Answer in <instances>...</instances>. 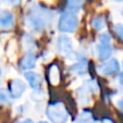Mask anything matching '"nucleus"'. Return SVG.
<instances>
[{"label":"nucleus","mask_w":123,"mask_h":123,"mask_svg":"<svg viewBox=\"0 0 123 123\" xmlns=\"http://www.w3.org/2000/svg\"><path fill=\"white\" fill-rule=\"evenodd\" d=\"M51 18L52 15L49 10L39 6H35L26 15V24L28 27L34 28L35 31H40L46 28L50 24Z\"/></svg>","instance_id":"1"},{"label":"nucleus","mask_w":123,"mask_h":123,"mask_svg":"<svg viewBox=\"0 0 123 123\" xmlns=\"http://www.w3.org/2000/svg\"><path fill=\"white\" fill-rule=\"evenodd\" d=\"M47 117L54 123H65L69 118V113L62 102H54L50 104L47 108Z\"/></svg>","instance_id":"2"},{"label":"nucleus","mask_w":123,"mask_h":123,"mask_svg":"<svg viewBox=\"0 0 123 123\" xmlns=\"http://www.w3.org/2000/svg\"><path fill=\"white\" fill-rule=\"evenodd\" d=\"M79 20L73 12H63L59 20V30L63 33H73L77 28Z\"/></svg>","instance_id":"3"},{"label":"nucleus","mask_w":123,"mask_h":123,"mask_svg":"<svg viewBox=\"0 0 123 123\" xmlns=\"http://www.w3.org/2000/svg\"><path fill=\"white\" fill-rule=\"evenodd\" d=\"M119 70H120V65H119L118 60H116V59H111L108 62L102 63L99 67H97V72L102 76L112 75L118 72Z\"/></svg>","instance_id":"4"},{"label":"nucleus","mask_w":123,"mask_h":123,"mask_svg":"<svg viewBox=\"0 0 123 123\" xmlns=\"http://www.w3.org/2000/svg\"><path fill=\"white\" fill-rule=\"evenodd\" d=\"M25 89L26 85L21 80H12L9 83V96L11 98H19Z\"/></svg>","instance_id":"5"},{"label":"nucleus","mask_w":123,"mask_h":123,"mask_svg":"<svg viewBox=\"0 0 123 123\" xmlns=\"http://www.w3.org/2000/svg\"><path fill=\"white\" fill-rule=\"evenodd\" d=\"M14 25L13 14L9 11H0V30H10Z\"/></svg>","instance_id":"6"},{"label":"nucleus","mask_w":123,"mask_h":123,"mask_svg":"<svg viewBox=\"0 0 123 123\" xmlns=\"http://www.w3.org/2000/svg\"><path fill=\"white\" fill-rule=\"evenodd\" d=\"M97 54L98 59L101 61L108 59L112 54V47L110 43H100L97 45Z\"/></svg>","instance_id":"7"},{"label":"nucleus","mask_w":123,"mask_h":123,"mask_svg":"<svg viewBox=\"0 0 123 123\" xmlns=\"http://www.w3.org/2000/svg\"><path fill=\"white\" fill-rule=\"evenodd\" d=\"M58 48L59 51L63 55H70L72 52V40L68 36H60L58 38Z\"/></svg>","instance_id":"8"},{"label":"nucleus","mask_w":123,"mask_h":123,"mask_svg":"<svg viewBox=\"0 0 123 123\" xmlns=\"http://www.w3.org/2000/svg\"><path fill=\"white\" fill-rule=\"evenodd\" d=\"M48 79L51 85H58L61 81V75H60V69H59L57 63H52L48 69Z\"/></svg>","instance_id":"9"},{"label":"nucleus","mask_w":123,"mask_h":123,"mask_svg":"<svg viewBox=\"0 0 123 123\" xmlns=\"http://www.w3.org/2000/svg\"><path fill=\"white\" fill-rule=\"evenodd\" d=\"M36 65V57L33 52L26 54L20 61V68L22 70H31Z\"/></svg>","instance_id":"10"},{"label":"nucleus","mask_w":123,"mask_h":123,"mask_svg":"<svg viewBox=\"0 0 123 123\" xmlns=\"http://www.w3.org/2000/svg\"><path fill=\"white\" fill-rule=\"evenodd\" d=\"M25 79L27 80L28 84L32 88L34 89H38L39 88L40 84H42V77L39 74L35 72H26L25 73Z\"/></svg>","instance_id":"11"},{"label":"nucleus","mask_w":123,"mask_h":123,"mask_svg":"<svg viewBox=\"0 0 123 123\" xmlns=\"http://www.w3.org/2000/svg\"><path fill=\"white\" fill-rule=\"evenodd\" d=\"M86 70H87V63H86L85 60H81L80 62L75 63L74 65H72V67L70 68V71L73 73H75V74H84V73L86 72Z\"/></svg>","instance_id":"12"},{"label":"nucleus","mask_w":123,"mask_h":123,"mask_svg":"<svg viewBox=\"0 0 123 123\" xmlns=\"http://www.w3.org/2000/svg\"><path fill=\"white\" fill-rule=\"evenodd\" d=\"M76 123H96L91 111H83L77 117Z\"/></svg>","instance_id":"13"},{"label":"nucleus","mask_w":123,"mask_h":123,"mask_svg":"<svg viewBox=\"0 0 123 123\" xmlns=\"http://www.w3.org/2000/svg\"><path fill=\"white\" fill-rule=\"evenodd\" d=\"M105 18L102 15H97L95 16L93 19V22H92V24H93L94 28H95L96 31H100L102 30V28L105 27Z\"/></svg>","instance_id":"14"},{"label":"nucleus","mask_w":123,"mask_h":123,"mask_svg":"<svg viewBox=\"0 0 123 123\" xmlns=\"http://www.w3.org/2000/svg\"><path fill=\"white\" fill-rule=\"evenodd\" d=\"M113 31H114V33L118 35V37L123 40V26L120 25V24H116V25L113 26Z\"/></svg>","instance_id":"15"},{"label":"nucleus","mask_w":123,"mask_h":123,"mask_svg":"<svg viewBox=\"0 0 123 123\" xmlns=\"http://www.w3.org/2000/svg\"><path fill=\"white\" fill-rule=\"evenodd\" d=\"M9 97H10L9 94H8L5 89H1V91H0V102H1V104H6V102H8Z\"/></svg>","instance_id":"16"},{"label":"nucleus","mask_w":123,"mask_h":123,"mask_svg":"<svg viewBox=\"0 0 123 123\" xmlns=\"http://www.w3.org/2000/svg\"><path fill=\"white\" fill-rule=\"evenodd\" d=\"M84 0H68V3H69L70 7H79Z\"/></svg>","instance_id":"17"},{"label":"nucleus","mask_w":123,"mask_h":123,"mask_svg":"<svg viewBox=\"0 0 123 123\" xmlns=\"http://www.w3.org/2000/svg\"><path fill=\"white\" fill-rule=\"evenodd\" d=\"M6 3H8V5L10 6H18L21 3L22 0H3Z\"/></svg>","instance_id":"18"},{"label":"nucleus","mask_w":123,"mask_h":123,"mask_svg":"<svg viewBox=\"0 0 123 123\" xmlns=\"http://www.w3.org/2000/svg\"><path fill=\"white\" fill-rule=\"evenodd\" d=\"M118 106H119V108L121 109V111H123V98H121V99L119 100Z\"/></svg>","instance_id":"19"},{"label":"nucleus","mask_w":123,"mask_h":123,"mask_svg":"<svg viewBox=\"0 0 123 123\" xmlns=\"http://www.w3.org/2000/svg\"><path fill=\"white\" fill-rule=\"evenodd\" d=\"M15 123H33V121L31 119H27V120H24V121H16Z\"/></svg>","instance_id":"20"},{"label":"nucleus","mask_w":123,"mask_h":123,"mask_svg":"<svg viewBox=\"0 0 123 123\" xmlns=\"http://www.w3.org/2000/svg\"><path fill=\"white\" fill-rule=\"evenodd\" d=\"M104 123H114L112 120H110L109 118H106V119H104Z\"/></svg>","instance_id":"21"},{"label":"nucleus","mask_w":123,"mask_h":123,"mask_svg":"<svg viewBox=\"0 0 123 123\" xmlns=\"http://www.w3.org/2000/svg\"><path fill=\"white\" fill-rule=\"evenodd\" d=\"M120 83H121V85H123V73L120 75Z\"/></svg>","instance_id":"22"},{"label":"nucleus","mask_w":123,"mask_h":123,"mask_svg":"<svg viewBox=\"0 0 123 123\" xmlns=\"http://www.w3.org/2000/svg\"><path fill=\"white\" fill-rule=\"evenodd\" d=\"M38 123H47V122H43V121H42V122H38Z\"/></svg>","instance_id":"23"},{"label":"nucleus","mask_w":123,"mask_h":123,"mask_svg":"<svg viewBox=\"0 0 123 123\" xmlns=\"http://www.w3.org/2000/svg\"><path fill=\"white\" fill-rule=\"evenodd\" d=\"M0 77H1V70H0Z\"/></svg>","instance_id":"24"},{"label":"nucleus","mask_w":123,"mask_h":123,"mask_svg":"<svg viewBox=\"0 0 123 123\" xmlns=\"http://www.w3.org/2000/svg\"><path fill=\"white\" fill-rule=\"evenodd\" d=\"M122 14H123V11H122Z\"/></svg>","instance_id":"25"},{"label":"nucleus","mask_w":123,"mask_h":123,"mask_svg":"<svg viewBox=\"0 0 123 123\" xmlns=\"http://www.w3.org/2000/svg\"><path fill=\"white\" fill-rule=\"evenodd\" d=\"M122 64H123V63H122Z\"/></svg>","instance_id":"26"}]
</instances>
